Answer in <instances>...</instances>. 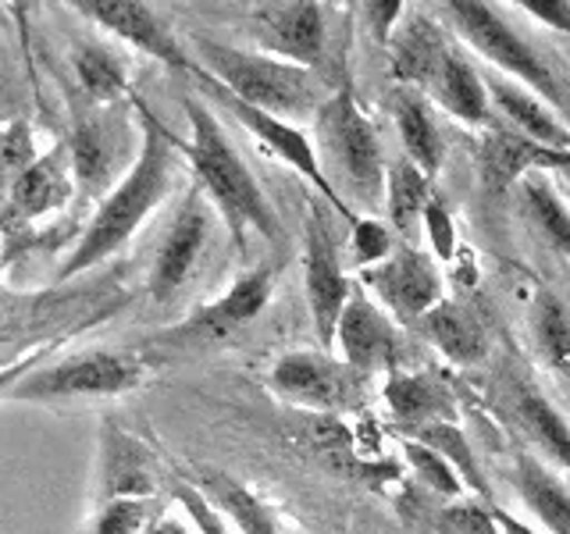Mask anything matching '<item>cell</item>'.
Returning a JSON list of instances; mask_svg holds the SVG:
<instances>
[{
    "label": "cell",
    "mask_w": 570,
    "mask_h": 534,
    "mask_svg": "<svg viewBox=\"0 0 570 534\" xmlns=\"http://www.w3.org/2000/svg\"><path fill=\"white\" fill-rule=\"evenodd\" d=\"M139 115V150L132 165L118 175V182L100 196L94 218L82 228V236L71 246V254L58 267V281H71L97 264L118 257L125 246L136 239V231L147 225L150 214L168 200L171 186L178 178V157L183 154V139L168 132L147 103L136 100Z\"/></svg>",
    "instance_id": "1"
},
{
    "label": "cell",
    "mask_w": 570,
    "mask_h": 534,
    "mask_svg": "<svg viewBox=\"0 0 570 534\" xmlns=\"http://www.w3.org/2000/svg\"><path fill=\"white\" fill-rule=\"evenodd\" d=\"M183 107L189 121V142H183V154L193 165L196 186L204 189L214 214H222L232 243L243 249L246 231H257L267 243H275L282 236L278 214L249 165L239 157L236 142L228 139L218 115L200 97H183Z\"/></svg>",
    "instance_id": "2"
},
{
    "label": "cell",
    "mask_w": 570,
    "mask_h": 534,
    "mask_svg": "<svg viewBox=\"0 0 570 534\" xmlns=\"http://www.w3.org/2000/svg\"><path fill=\"white\" fill-rule=\"evenodd\" d=\"M196 65L207 76L225 86L232 97H239L243 103L257 107L264 115H275L282 121H314L321 107L328 103L335 89H328V79L307 71L299 65L278 61L272 53L261 50H243L210 36H193Z\"/></svg>",
    "instance_id": "3"
},
{
    "label": "cell",
    "mask_w": 570,
    "mask_h": 534,
    "mask_svg": "<svg viewBox=\"0 0 570 534\" xmlns=\"http://www.w3.org/2000/svg\"><path fill=\"white\" fill-rule=\"evenodd\" d=\"M317 129V160L325 168L332 189L343 196L346 207H361L364 214L385 200V160L379 129L356 103L353 86H335L328 103L314 118Z\"/></svg>",
    "instance_id": "4"
},
{
    "label": "cell",
    "mask_w": 570,
    "mask_h": 534,
    "mask_svg": "<svg viewBox=\"0 0 570 534\" xmlns=\"http://www.w3.org/2000/svg\"><path fill=\"white\" fill-rule=\"evenodd\" d=\"M147 360L129 349H86L65 360H47L11 392V403H71L111 399L147 382Z\"/></svg>",
    "instance_id": "5"
},
{
    "label": "cell",
    "mask_w": 570,
    "mask_h": 534,
    "mask_svg": "<svg viewBox=\"0 0 570 534\" xmlns=\"http://www.w3.org/2000/svg\"><path fill=\"white\" fill-rule=\"evenodd\" d=\"M445 11H450V22L463 36V43L474 53H481L492 68H499V76H510L513 82L531 89L534 97H542L557 107V111H563L567 100H563L557 76H552L549 65L521 40V32L499 14V8L481 4V0H450Z\"/></svg>",
    "instance_id": "6"
},
{
    "label": "cell",
    "mask_w": 570,
    "mask_h": 534,
    "mask_svg": "<svg viewBox=\"0 0 570 534\" xmlns=\"http://www.w3.org/2000/svg\"><path fill=\"white\" fill-rule=\"evenodd\" d=\"M267 385L289 406H299L307 414H321V417H338L367 403L371 378L356 374L328 349L321 353L299 349L278 356L272 370H267Z\"/></svg>",
    "instance_id": "7"
},
{
    "label": "cell",
    "mask_w": 570,
    "mask_h": 534,
    "mask_svg": "<svg viewBox=\"0 0 570 534\" xmlns=\"http://www.w3.org/2000/svg\"><path fill=\"white\" fill-rule=\"evenodd\" d=\"M196 86H200V93L207 97V100H214L218 107H225V111L236 118L243 129L254 136L261 147L272 154V157H278L282 165H289L296 175H303L307 182L325 196V204L335 210V214H343L346 221H353L356 218V210H350L346 207V200L338 196L335 189H332V182L325 178V168H321V160H317V147L311 142V136L299 129V125H293V121H282V118H275V115H264V111H257V107H249V103H243L239 97H232L225 86H218L214 82L207 71L196 65V71L189 76Z\"/></svg>",
    "instance_id": "8"
},
{
    "label": "cell",
    "mask_w": 570,
    "mask_h": 534,
    "mask_svg": "<svg viewBox=\"0 0 570 534\" xmlns=\"http://www.w3.org/2000/svg\"><path fill=\"white\" fill-rule=\"evenodd\" d=\"M328 8L314 0H282V4L249 8L246 26L261 43V53L299 65L307 71H328Z\"/></svg>",
    "instance_id": "9"
},
{
    "label": "cell",
    "mask_w": 570,
    "mask_h": 534,
    "mask_svg": "<svg viewBox=\"0 0 570 534\" xmlns=\"http://www.w3.org/2000/svg\"><path fill=\"white\" fill-rule=\"evenodd\" d=\"M303 293H307L314 335L325 349H335V328L353 285L343 271L335 231L321 207H311L307 221H303Z\"/></svg>",
    "instance_id": "10"
},
{
    "label": "cell",
    "mask_w": 570,
    "mask_h": 534,
    "mask_svg": "<svg viewBox=\"0 0 570 534\" xmlns=\"http://www.w3.org/2000/svg\"><path fill=\"white\" fill-rule=\"evenodd\" d=\"M275 278H278L275 264H261L254 271L239 275L218 299L207 303V307H196L183 325H175L168 335H160L157 343H168L178 349H196V346L222 343V338L236 335L243 325L257 320L267 303H272Z\"/></svg>",
    "instance_id": "11"
},
{
    "label": "cell",
    "mask_w": 570,
    "mask_h": 534,
    "mask_svg": "<svg viewBox=\"0 0 570 534\" xmlns=\"http://www.w3.org/2000/svg\"><path fill=\"white\" fill-rule=\"evenodd\" d=\"M356 285L385 314L406 320V325H421V317L432 314L442 303V275L435 267V257L421 254L417 246H403L379 267H367L356 278Z\"/></svg>",
    "instance_id": "12"
},
{
    "label": "cell",
    "mask_w": 570,
    "mask_h": 534,
    "mask_svg": "<svg viewBox=\"0 0 570 534\" xmlns=\"http://www.w3.org/2000/svg\"><path fill=\"white\" fill-rule=\"evenodd\" d=\"M210 228H214V207L200 186H189L165 231V239L157 243V254L150 264L147 293L154 303H168L171 296L183 293V285L193 278L196 264L204 260Z\"/></svg>",
    "instance_id": "13"
},
{
    "label": "cell",
    "mask_w": 570,
    "mask_h": 534,
    "mask_svg": "<svg viewBox=\"0 0 570 534\" xmlns=\"http://www.w3.org/2000/svg\"><path fill=\"white\" fill-rule=\"evenodd\" d=\"M71 8L86 14L89 22L100 26L104 32H111L115 40L142 50L157 65L183 71V76H193L196 71V58H189L183 40H178L165 18L150 4H139V0H76Z\"/></svg>",
    "instance_id": "14"
},
{
    "label": "cell",
    "mask_w": 570,
    "mask_h": 534,
    "mask_svg": "<svg viewBox=\"0 0 570 534\" xmlns=\"http://www.w3.org/2000/svg\"><path fill=\"white\" fill-rule=\"evenodd\" d=\"M335 349H338V360L350 364L356 374H364L371 382L379 378V374L400 370V349H403L400 332L361 285H353L343 317H338Z\"/></svg>",
    "instance_id": "15"
},
{
    "label": "cell",
    "mask_w": 570,
    "mask_h": 534,
    "mask_svg": "<svg viewBox=\"0 0 570 534\" xmlns=\"http://www.w3.org/2000/svg\"><path fill=\"white\" fill-rule=\"evenodd\" d=\"M160 467L150 445L125 432L121 424L104 421L100 427V456H97V498L94 503H115V498H157Z\"/></svg>",
    "instance_id": "16"
},
{
    "label": "cell",
    "mask_w": 570,
    "mask_h": 534,
    "mask_svg": "<svg viewBox=\"0 0 570 534\" xmlns=\"http://www.w3.org/2000/svg\"><path fill=\"white\" fill-rule=\"evenodd\" d=\"M125 132L129 121L115 107H89L76 118V129L65 139L71 150V168H76V186L82 192L104 196L115 186L118 157L125 154Z\"/></svg>",
    "instance_id": "17"
},
{
    "label": "cell",
    "mask_w": 570,
    "mask_h": 534,
    "mask_svg": "<svg viewBox=\"0 0 570 534\" xmlns=\"http://www.w3.org/2000/svg\"><path fill=\"white\" fill-rule=\"evenodd\" d=\"M570 171V154L549 150L513 129H489L478 142V178L489 192L503 196L510 186L524 182L528 175Z\"/></svg>",
    "instance_id": "18"
},
{
    "label": "cell",
    "mask_w": 570,
    "mask_h": 534,
    "mask_svg": "<svg viewBox=\"0 0 570 534\" xmlns=\"http://www.w3.org/2000/svg\"><path fill=\"white\" fill-rule=\"evenodd\" d=\"M76 189L79 186H76V168H71L68 142H53V147L40 154V160L14 182V189L4 200V214L11 221L32 225L65 210Z\"/></svg>",
    "instance_id": "19"
},
{
    "label": "cell",
    "mask_w": 570,
    "mask_h": 534,
    "mask_svg": "<svg viewBox=\"0 0 570 534\" xmlns=\"http://www.w3.org/2000/svg\"><path fill=\"white\" fill-rule=\"evenodd\" d=\"M382 403L389 417L396 421L403 432L435 424V421H456V399L439 378L428 374H410V370H392L385 374L382 385Z\"/></svg>",
    "instance_id": "20"
},
{
    "label": "cell",
    "mask_w": 570,
    "mask_h": 534,
    "mask_svg": "<svg viewBox=\"0 0 570 534\" xmlns=\"http://www.w3.org/2000/svg\"><path fill=\"white\" fill-rule=\"evenodd\" d=\"M485 89L492 107L503 111V118L510 121L513 132H521L534 142H542L549 150H563L570 154V129L557 118L552 107H546L542 97H534L531 89H524L521 82H513L507 76H485Z\"/></svg>",
    "instance_id": "21"
},
{
    "label": "cell",
    "mask_w": 570,
    "mask_h": 534,
    "mask_svg": "<svg viewBox=\"0 0 570 534\" xmlns=\"http://www.w3.org/2000/svg\"><path fill=\"white\" fill-rule=\"evenodd\" d=\"M432 93L442 111H450L463 125H478V129H495L492 125V100L485 89V76H478V68L463 58L456 47L442 53V65L435 71L432 86L424 89Z\"/></svg>",
    "instance_id": "22"
},
{
    "label": "cell",
    "mask_w": 570,
    "mask_h": 534,
    "mask_svg": "<svg viewBox=\"0 0 570 534\" xmlns=\"http://www.w3.org/2000/svg\"><path fill=\"white\" fill-rule=\"evenodd\" d=\"M196 488L228 516V524L236 527V534H293L289 521H285L261 492H254L236 477H228L222 471H207L196 481Z\"/></svg>",
    "instance_id": "23"
},
{
    "label": "cell",
    "mask_w": 570,
    "mask_h": 534,
    "mask_svg": "<svg viewBox=\"0 0 570 534\" xmlns=\"http://www.w3.org/2000/svg\"><path fill=\"white\" fill-rule=\"evenodd\" d=\"M417 328L424 332L428 343H432L450 364L474 367V364L485 360V353H489L485 325H481L478 314L471 307H463V303L442 299L432 314L421 317Z\"/></svg>",
    "instance_id": "24"
},
{
    "label": "cell",
    "mask_w": 570,
    "mask_h": 534,
    "mask_svg": "<svg viewBox=\"0 0 570 534\" xmlns=\"http://www.w3.org/2000/svg\"><path fill=\"white\" fill-rule=\"evenodd\" d=\"M389 47V65L392 76L400 79V86L410 89H424L432 86L435 71L442 65V53L450 50V43L442 40V32L428 22V18H410V22H400V29L392 32Z\"/></svg>",
    "instance_id": "25"
},
{
    "label": "cell",
    "mask_w": 570,
    "mask_h": 534,
    "mask_svg": "<svg viewBox=\"0 0 570 534\" xmlns=\"http://www.w3.org/2000/svg\"><path fill=\"white\" fill-rule=\"evenodd\" d=\"M513 481L517 492H521V503L531 510L534 521L549 534H570V492L539 456L517 453Z\"/></svg>",
    "instance_id": "26"
},
{
    "label": "cell",
    "mask_w": 570,
    "mask_h": 534,
    "mask_svg": "<svg viewBox=\"0 0 570 534\" xmlns=\"http://www.w3.org/2000/svg\"><path fill=\"white\" fill-rule=\"evenodd\" d=\"M389 100H392L389 103L392 107V121H396V132H400L406 157L414 160V165L428 178L439 175V168H442V136L435 129L432 111H428L424 93H421V89L400 86Z\"/></svg>",
    "instance_id": "27"
},
{
    "label": "cell",
    "mask_w": 570,
    "mask_h": 534,
    "mask_svg": "<svg viewBox=\"0 0 570 534\" xmlns=\"http://www.w3.org/2000/svg\"><path fill=\"white\" fill-rule=\"evenodd\" d=\"M71 71L89 107H115L129 97V65L107 43H79L71 50Z\"/></svg>",
    "instance_id": "28"
},
{
    "label": "cell",
    "mask_w": 570,
    "mask_h": 534,
    "mask_svg": "<svg viewBox=\"0 0 570 534\" xmlns=\"http://www.w3.org/2000/svg\"><path fill=\"white\" fill-rule=\"evenodd\" d=\"M432 178H428L410 157L389 160L385 168V210L400 236L414 239L424 221V207L432 200Z\"/></svg>",
    "instance_id": "29"
},
{
    "label": "cell",
    "mask_w": 570,
    "mask_h": 534,
    "mask_svg": "<svg viewBox=\"0 0 570 534\" xmlns=\"http://www.w3.org/2000/svg\"><path fill=\"white\" fill-rule=\"evenodd\" d=\"M406 438H414L421 445H428V449H435L450 467L456 471V477L463 481V488L474 492L481 503L492 506V492H489V481L485 474H481L478 467V456L471 449L468 435H463V427L456 421H435V424H424V427H414V432H403Z\"/></svg>",
    "instance_id": "30"
},
{
    "label": "cell",
    "mask_w": 570,
    "mask_h": 534,
    "mask_svg": "<svg viewBox=\"0 0 570 534\" xmlns=\"http://www.w3.org/2000/svg\"><path fill=\"white\" fill-rule=\"evenodd\" d=\"M517 417H521L528 438L539 445L560 471L570 474V424L563 421L560 409L546 396H539L534 388L524 385L517 392Z\"/></svg>",
    "instance_id": "31"
},
{
    "label": "cell",
    "mask_w": 570,
    "mask_h": 534,
    "mask_svg": "<svg viewBox=\"0 0 570 534\" xmlns=\"http://www.w3.org/2000/svg\"><path fill=\"white\" fill-rule=\"evenodd\" d=\"M531 332L542 356L560 370H570V310L552 293H539L531 303Z\"/></svg>",
    "instance_id": "32"
},
{
    "label": "cell",
    "mask_w": 570,
    "mask_h": 534,
    "mask_svg": "<svg viewBox=\"0 0 570 534\" xmlns=\"http://www.w3.org/2000/svg\"><path fill=\"white\" fill-rule=\"evenodd\" d=\"M521 192L528 214L542 228V236L557 249H563V254H570V210L560 200V192L552 189V182H546V175H528L521 182Z\"/></svg>",
    "instance_id": "33"
},
{
    "label": "cell",
    "mask_w": 570,
    "mask_h": 534,
    "mask_svg": "<svg viewBox=\"0 0 570 534\" xmlns=\"http://www.w3.org/2000/svg\"><path fill=\"white\" fill-rule=\"evenodd\" d=\"M157 516V498H115L97 506L79 534H147Z\"/></svg>",
    "instance_id": "34"
},
{
    "label": "cell",
    "mask_w": 570,
    "mask_h": 534,
    "mask_svg": "<svg viewBox=\"0 0 570 534\" xmlns=\"http://www.w3.org/2000/svg\"><path fill=\"white\" fill-rule=\"evenodd\" d=\"M40 154H36V136H32V125L29 121H8L4 129H0V192L14 189V182L22 178Z\"/></svg>",
    "instance_id": "35"
},
{
    "label": "cell",
    "mask_w": 570,
    "mask_h": 534,
    "mask_svg": "<svg viewBox=\"0 0 570 534\" xmlns=\"http://www.w3.org/2000/svg\"><path fill=\"white\" fill-rule=\"evenodd\" d=\"M400 449H403V456L410 463V471H414L435 495H445V498H460L463 495V498H468V488H463V481L456 477V471L435 449H428V445L406 438V435L400 442Z\"/></svg>",
    "instance_id": "36"
},
{
    "label": "cell",
    "mask_w": 570,
    "mask_h": 534,
    "mask_svg": "<svg viewBox=\"0 0 570 534\" xmlns=\"http://www.w3.org/2000/svg\"><path fill=\"white\" fill-rule=\"evenodd\" d=\"M353 228V264L356 271H367V267H379L382 260H389L396 254V243H392V231L379 221V218H367V214H356L350 221Z\"/></svg>",
    "instance_id": "37"
},
{
    "label": "cell",
    "mask_w": 570,
    "mask_h": 534,
    "mask_svg": "<svg viewBox=\"0 0 570 534\" xmlns=\"http://www.w3.org/2000/svg\"><path fill=\"white\" fill-rule=\"evenodd\" d=\"M171 495L178 498V506L186 510V521L196 527V534H236V527L228 524V516L210 503V498L189 485V481H175Z\"/></svg>",
    "instance_id": "38"
},
{
    "label": "cell",
    "mask_w": 570,
    "mask_h": 534,
    "mask_svg": "<svg viewBox=\"0 0 570 534\" xmlns=\"http://www.w3.org/2000/svg\"><path fill=\"white\" fill-rule=\"evenodd\" d=\"M442 534H499L495 513L481 498H456L439 513Z\"/></svg>",
    "instance_id": "39"
},
{
    "label": "cell",
    "mask_w": 570,
    "mask_h": 534,
    "mask_svg": "<svg viewBox=\"0 0 570 534\" xmlns=\"http://www.w3.org/2000/svg\"><path fill=\"white\" fill-rule=\"evenodd\" d=\"M424 231H428V243H432V257L442 264H453L460 254V239H456V225H453V214L445 207V200L435 192L432 200L424 207Z\"/></svg>",
    "instance_id": "40"
},
{
    "label": "cell",
    "mask_w": 570,
    "mask_h": 534,
    "mask_svg": "<svg viewBox=\"0 0 570 534\" xmlns=\"http://www.w3.org/2000/svg\"><path fill=\"white\" fill-rule=\"evenodd\" d=\"M65 343H68V335H58V338H50V343H43V346H32L29 353L14 356V360H8V364H0V399H11V392L22 385L36 367H43L50 356H58V349Z\"/></svg>",
    "instance_id": "41"
},
{
    "label": "cell",
    "mask_w": 570,
    "mask_h": 534,
    "mask_svg": "<svg viewBox=\"0 0 570 534\" xmlns=\"http://www.w3.org/2000/svg\"><path fill=\"white\" fill-rule=\"evenodd\" d=\"M517 8L531 14L539 26H549L563 36H570V4L567 0H517Z\"/></svg>",
    "instance_id": "42"
},
{
    "label": "cell",
    "mask_w": 570,
    "mask_h": 534,
    "mask_svg": "<svg viewBox=\"0 0 570 534\" xmlns=\"http://www.w3.org/2000/svg\"><path fill=\"white\" fill-rule=\"evenodd\" d=\"M367 11V22L374 29V36H379V43H389L392 40V29H400V11H406V4H400V0H374V4H364Z\"/></svg>",
    "instance_id": "43"
},
{
    "label": "cell",
    "mask_w": 570,
    "mask_h": 534,
    "mask_svg": "<svg viewBox=\"0 0 570 534\" xmlns=\"http://www.w3.org/2000/svg\"><path fill=\"white\" fill-rule=\"evenodd\" d=\"M147 534H196V527H193L189 521H183V516H168V513H160Z\"/></svg>",
    "instance_id": "44"
},
{
    "label": "cell",
    "mask_w": 570,
    "mask_h": 534,
    "mask_svg": "<svg viewBox=\"0 0 570 534\" xmlns=\"http://www.w3.org/2000/svg\"><path fill=\"white\" fill-rule=\"evenodd\" d=\"M492 513H495L499 534H539V531H534V527H528V524H521V521H517V516H513V513H507V510L492 506Z\"/></svg>",
    "instance_id": "45"
},
{
    "label": "cell",
    "mask_w": 570,
    "mask_h": 534,
    "mask_svg": "<svg viewBox=\"0 0 570 534\" xmlns=\"http://www.w3.org/2000/svg\"><path fill=\"white\" fill-rule=\"evenodd\" d=\"M4 260H8V243H4V236H0V267H4Z\"/></svg>",
    "instance_id": "46"
},
{
    "label": "cell",
    "mask_w": 570,
    "mask_h": 534,
    "mask_svg": "<svg viewBox=\"0 0 570 534\" xmlns=\"http://www.w3.org/2000/svg\"><path fill=\"white\" fill-rule=\"evenodd\" d=\"M563 175H567V178H570V171H563Z\"/></svg>",
    "instance_id": "47"
}]
</instances>
